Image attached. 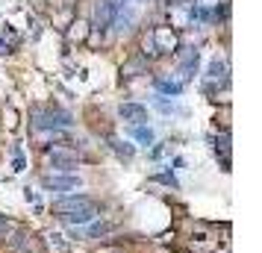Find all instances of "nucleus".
<instances>
[{"instance_id":"obj_10","label":"nucleus","mask_w":262,"mask_h":253,"mask_svg":"<svg viewBox=\"0 0 262 253\" xmlns=\"http://www.w3.org/2000/svg\"><path fill=\"white\" fill-rule=\"evenodd\" d=\"M0 239H6V224L0 221Z\"/></svg>"},{"instance_id":"obj_5","label":"nucleus","mask_w":262,"mask_h":253,"mask_svg":"<svg viewBox=\"0 0 262 253\" xmlns=\"http://www.w3.org/2000/svg\"><path fill=\"white\" fill-rule=\"evenodd\" d=\"M118 112H121V118L130 121V124H136V127H139L142 121H147V109H144L142 103H121Z\"/></svg>"},{"instance_id":"obj_4","label":"nucleus","mask_w":262,"mask_h":253,"mask_svg":"<svg viewBox=\"0 0 262 253\" xmlns=\"http://www.w3.org/2000/svg\"><path fill=\"white\" fill-rule=\"evenodd\" d=\"M150 41H154V48L159 50V53H168V50L177 48V36L171 33V30H154V36H150Z\"/></svg>"},{"instance_id":"obj_11","label":"nucleus","mask_w":262,"mask_h":253,"mask_svg":"<svg viewBox=\"0 0 262 253\" xmlns=\"http://www.w3.org/2000/svg\"><path fill=\"white\" fill-rule=\"evenodd\" d=\"M180 3H186V0H180Z\"/></svg>"},{"instance_id":"obj_3","label":"nucleus","mask_w":262,"mask_h":253,"mask_svg":"<svg viewBox=\"0 0 262 253\" xmlns=\"http://www.w3.org/2000/svg\"><path fill=\"white\" fill-rule=\"evenodd\" d=\"M41 186L48 192H74V189H80V177H45Z\"/></svg>"},{"instance_id":"obj_6","label":"nucleus","mask_w":262,"mask_h":253,"mask_svg":"<svg viewBox=\"0 0 262 253\" xmlns=\"http://www.w3.org/2000/svg\"><path fill=\"white\" fill-rule=\"evenodd\" d=\"M50 165L56 171H71V168H77V153H71V150H53L50 153Z\"/></svg>"},{"instance_id":"obj_2","label":"nucleus","mask_w":262,"mask_h":253,"mask_svg":"<svg viewBox=\"0 0 262 253\" xmlns=\"http://www.w3.org/2000/svg\"><path fill=\"white\" fill-rule=\"evenodd\" d=\"M71 124V115L68 112H36V127L38 130H59V127H68Z\"/></svg>"},{"instance_id":"obj_7","label":"nucleus","mask_w":262,"mask_h":253,"mask_svg":"<svg viewBox=\"0 0 262 253\" xmlns=\"http://www.w3.org/2000/svg\"><path fill=\"white\" fill-rule=\"evenodd\" d=\"M33 236H27L24 229H15V236L12 239H9V247H12V250H30V247H33Z\"/></svg>"},{"instance_id":"obj_8","label":"nucleus","mask_w":262,"mask_h":253,"mask_svg":"<svg viewBox=\"0 0 262 253\" xmlns=\"http://www.w3.org/2000/svg\"><path fill=\"white\" fill-rule=\"evenodd\" d=\"M209 80H227V65L221 59H212V65H209Z\"/></svg>"},{"instance_id":"obj_1","label":"nucleus","mask_w":262,"mask_h":253,"mask_svg":"<svg viewBox=\"0 0 262 253\" xmlns=\"http://www.w3.org/2000/svg\"><path fill=\"white\" fill-rule=\"evenodd\" d=\"M56 212H59L62 221H71V224H89L92 218L97 215V203L85 194H74V197H65L56 203Z\"/></svg>"},{"instance_id":"obj_9","label":"nucleus","mask_w":262,"mask_h":253,"mask_svg":"<svg viewBox=\"0 0 262 253\" xmlns=\"http://www.w3.org/2000/svg\"><path fill=\"white\" fill-rule=\"evenodd\" d=\"M136 139L144 142V145H150V142H154V133H150L147 127H136Z\"/></svg>"}]
</instances>
